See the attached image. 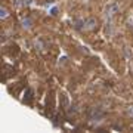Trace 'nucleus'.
<instances>
[{
    "mask_svg": "<svg viewBox=\"0 0 133 133\" xmlns=\"http://www.w3.org/2000/svg\"><path fill=\"white\" fill-rule=\"evenodd\" d=\"M118 11H120V7H118V5L117 3H111V5H108L105 7V11H104V16H105V21H112V18L118 13Z\"/></svg>",
    "mask_w": 133,
    "mask_h": 133,
    "instance_id": "obj_1",
    "label": "nucleus"
},
{
    "mask_svg": "<svg viewBox=\"0 0 133 133\" xmlns=\"http://www.w3.org/2000/svg\"><path fill=\"white\" fill-rule=\"evenodd\" d=\"M87 115H89V120H92V121H102V118L105 117V112L101 108H98V106H93V108L89 110Z\"/></svg>",
    "mask_w": 133,
    "mask_h": 133,
    "instance_id": "obj_2",
    "label": "nucleus"
},
{
    "mask_svg": "<svg viewBox=\"0 0 133 133\" xmlns=\"http://www.w3.org/2000/svg\"><path fill=\"white\" fill-rule=\"evenodd\" d=\"M74 28L75 30H84V21H75L74 22Z\"/></svg>",
    "mask_w": 133,
    "mask_h": 133,
    "instance_id": "obj_6",
    "label": "nucleus"
},
{
    "mask_svg": "<svg viewBox=\"0 0 133 133\" xmlns=\"http://www.w3.org/2000/svg\"><path fill=\"white\" fill-rule=\"evenodd\" d=\"M7 16H9L7 9H6V7H2V9H0V18H2V19H6Z\"/></svg>",
    "mask_w": 133,
    "mask_h": 133,
    "instance_id": "obj_7",
    "label": "nucleus"
},
{
    "mask_svg": "<svg viewBox=\"0 0 133 133\" xmlns=\"http://www.w3.org/2000/svg\"><path fill=\"white\" fill-rule=\"evenodd\" d=\"M61 99H62V106H64V108H69V99H68V96L67 95H62Z\"/></svg>",
    "mask_w": 133,
    "mask_h": 133,
    "instance_id": "obj_5",
    "label": "nucleus"
},
{
    "mask_svg": "<svg viewBox=\"0 0 133 133\" xmlns=\"http://www.w3.org/2000/svg\"><path fill=\"white\" fill-rule=\"evenodd\" d=\"M21 24H22L24 28H27V30L31 28V19H30V18H24V19L21 21Z\"/></svg>",
    "mask_w": 133,
    "mask_h": 133,
    "instance_id": "obj_4",
    "label": "nucleus"
},
{
    "mask_svg": "<svg viewBox=\"0 0 133 133\" xmlns=\"http://www.w3.org/2000/svg\"><path fill=\"white\" fill-rule=\"evenodd\" d=\"M95 27H96V19L95 18H89V19L84 21V30L92 31V30H95Z\"/></svg>",
    "mask_w": 133,
    "mask_h": 133,
    "instance_id": "obj_3",
    "label": "nucleus"
},
{
    "mask_svg": "<svg viewBox=\"0 0 133 133\" xmlns=\"http://www.w3.org/2000/svg\"><path fill=\"white\" fill-rule=\"evenodd\" d=\"M127 114H129V115H132V117H133V105H130L129 108H127Z\"/></svg>",
    "mask_w": 133,
    "mask_h": 133,
    "instance_id": "obj_8",
    "label": "nucleus"
}]
</instances>
